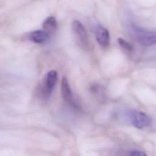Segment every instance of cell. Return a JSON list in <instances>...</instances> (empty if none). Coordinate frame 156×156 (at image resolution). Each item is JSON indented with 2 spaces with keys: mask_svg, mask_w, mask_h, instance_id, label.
<instances>
[{
  "mask_svg": "<svg viewBox=\"0 0 156 156\" xmlns=\"http://www.w3.org/2000/svg\"><path fill=\"white\" fill-rule=\"evenodd\" d=\"M132 33L136 41L144 46H151L156 43V31L147 30L137 26H132Z\"/></svg>",
  "mask_w": 156,
  "mask_h": 156,
  "instance_id": "6da1fadb",
  "label": "cell"
},
{
  "mask_svg": "<svg viewBox=\"0 0 156 156\" xmlns=\"http://www.w3.org/2000/svg\"><path fill=\"white\" fill-rule=\"evenodd\" d=\"M72 29L79 45L83 49L89 46V40L87 31L83 24L78 20H74L72 23Z\"/></svg>",
  "mask_w": 156,
  "mask_h": 156,
  "instance_id": "7a4b0ae2",
  "label": "cell"
},
{
  "mask_svg": "<svg viewBox=\"0 0 156 156\" xmlns=\"http://www.w3.org/2000/svg\"><path fill=\"white\" fill-rule=\"evenodd\" d=\"M57 73L54 70L49 71L45 76L41 87L42 94L44 98H48L51 96L57 83Z\"/></svg>",
  "mask_w": 156,
  "mask_h": 156,
  "instance_id": "3957f363",
  "label": "cell"
},
{
  "mask_svg": "<svg viewBox=\"0 0 156 156\" xmlns=\"http://www.w3.org/2000/svg\"><path fill=\"white\" fill-rule=\"evenodd\" d=\"M132 125L137 129H143L148 126L151 121V118L141 111H133L130 115Z\"/></svg>",
  "mask_w": 156,
  "mask_h": 156,
  "instance_id": "277c9868",
  "label": "cell"
},
{
  "mask_svg": "<svg viewBox=\"0 0 156 156\" xmlns=\"http://www.w3.org/2000/svg\"><path fill=\"white\" fill-rule=\"evenodd\" d=\"M61 91L64 100L72 107L76 108L77 104L75 102L74 96L66 77H63L61 83Z\"/></svg>",
  "mask_w": 156,
  "mask_h": 156,
  "instance_id": "5b68a950",
  "label": "cell"
},
{
  "mask_svg": "<svg viewBox=\"0 0 156 156\" xmlns=\"http://www.w3.org/2000/svg\"><path fill=\"white\" fill-rule=\"evenodd\" d=\"M95 37L99 45L106 48L110 42V35L108 30L102 26H99L95 30Z\"/></svg>",
  "mask_w": 156,
  "mask_h": 156,
  "instance_id": "8992f818",
  "label": "cell"
},
{
  "mask_svg": "<svg viewBox=\"0 0 156 156\" xmlns=\"http://www.w3.org/2000/svg\"><path fill=\"white\" fill-rule=\"evenodd\" d=\"M49 37V34L43 30H37L32 32L29 34V38L31 41L35 43H43L48 40Z\"/></svg>",
  "mask_w": 156,
  "mask_h": 156,
  "instance_id": "52a82bcc",
  "label": "cell"
},
{
  "mask_svg": "<svg viewBox=\"0 0 156 156\" xmlns=\"http://www.w3.org/2000/svg\"><path fill=\"white\" fill-rule=\"evenodd\" d=\"M57 27L56 19L54 16L48 17L43 22V27L44 30L46 31L49 34L54 32Z\"/></svg>",
  "mask_w": 156,
  "mask_h": 156,
  "instance_id": "ba28073f",
  "label": "cell"
},
{
  "mask_svg": "<svg viewBox=\"0 0 156 156\" xmlns=\"http://www.w3.org/2000/svg\"><path fill=\"white\" fill-rule=\"evenodd\" d=\"M118 43L119 44V46H121V47L125 49L126 51H127V52H132L133 49V45L129 43V41H127V40L122 38H118Z\"/></svg>",
  "mask_w": 156,
  "mask_h": 156,
  "instance_id": "9c48e42d",
  "label": "cell"
},
{
  "mask_svg": "<svg viewBox=\"0 0 156 156\" xmlns=\"http://www.w3.org/2000/svg\"><path fill=\"white\" fill-rule=\"evenodd\" d=\"M128 155H131V156H146V154L141 151L133 149V150L129 151Z\"/></svg>",
  "mask_w": 156,
  "mask_h": 156,
  "instance_id": "30bf717a",
  "label": "cell"
}]
</instances>
